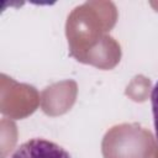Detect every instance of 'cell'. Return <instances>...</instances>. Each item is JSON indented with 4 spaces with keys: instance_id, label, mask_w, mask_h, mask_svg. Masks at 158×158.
Listing matches in <instances>:
<instances>
[{
    "instance_id": "cell-2",
    "label": "cell",
    "mask_w": 158,
    "mask_h": 158,
    "mask_svg": "<svg viewBox=\"0 0 158 158\" xmlns=\"http://www.w3.org/2000/svg\"><path fill=\"white\" fill-rule=\"evenodd\" d=\"M151 105H152V114H153L154 133H156V138L158 142V80L151 91Z\"/></svg>"
},
{
    "instance_id": "cell-1",
    "label": "cell",
    "mask_w": 158,
    "mask_h": 158,
    "mask_svg": "<svg viewBox=\"0 0 158 158\" xmlns=\"http://www.w3.org/2000/svg\"><path fill=\"white\" fill-rule=\"evenodd\" d=\"M10 158H72L62 146L44 139L31 138L21 143Z\"/></svg>"
}]
</instances>
